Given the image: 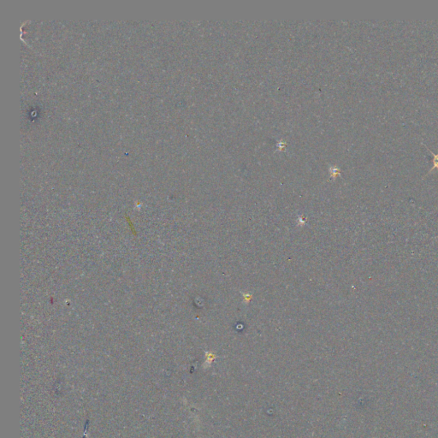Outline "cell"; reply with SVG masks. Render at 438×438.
Returning a JSON list of instances; mask_svg holds the SVG:
<instances>
[{"instance_id": "cell-1", "label": "cell", "mask_w": 438, "mask_h": 438, "mask_svg": "<svg viewBox=\"0 0 438 438\" xmlns=\"http://www.w3.org/2000/svg\"><path fill=\"white\" fill-rule=\"evenodd\" d=\"M430 152L431 153V154H433V156H434V158H433V166L432 168L430 170V172L434 169H438V154H435V153H432L431 151H430Z\"/></svg>"}]
</instances>
